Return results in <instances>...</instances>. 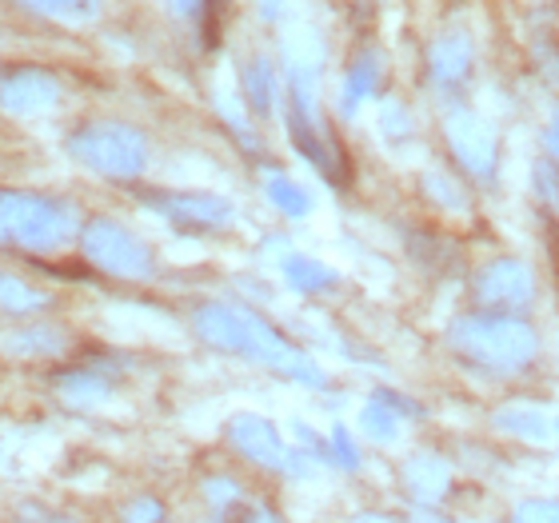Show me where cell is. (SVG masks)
Listing matches in <instances>:
<instances>
[{
  "label": "cell",
  "instance_id": "25",
  "mask_svg": "<svg viewBox=\"0 0 559 523\" xmlns=\"http://www.w3.org/2000/svg\"><path fill=\"white\" fill-rule=\"evenodd\" d=\"M24 9L45 12L52 21H93L100 12V0H21Z\"/></svg>",
  "mask_w": 559,
  "mask_h": 523
},
{
  "label": "cell",
  "instance_id": "10",
  "mask_svg": "<svg viewBox=\"0 0 559 523\" xmlns=\"http://www.w3.org/2000/svg\"><path fill=\"white\" fill-rule=\"evenodd\" d=\"M400 488L412 508H443L455 488V464L436 448H416L400 464Z\"/></svg>",
  "mask_w": 559,
  "mask_h": 523
},
{
  "label": "cell",
  "instance_id": "3",
  "mask_svg": "<svg viewBox=\"0 0 559 523\" xmlns=\"http://www.w3.org/2000/svg\"><path fill=\"white\" fill-rule=\"evenodd\" d=\"M0 221L12 245L28 252H57L81 236L84 224L76 221V204L48 192H24V188H0Z\"/></svg>",
  "mask_w": 559,
  "mask_h": 523
},
{
  "label": "cell",
  "instance_id": "35",
  "mask_svg": "<svg viewBox=\"0 0 559 523\" xmlns=\"http://www.w3.org/2000/svg\"><path fill=\"white\" fill-rule=\"evenodd\" d=\"M352 523H408V520L388 515V512H356V515H352Z\"/></svg>",
  "mask_w": 559,
  "mask_h": 523
},
{
  "label": "cell",
  "instance_id": "29",
  "mask_svg": "<svg viewBox=\"0 0 559 523\" xmlns=\"http://www.w3.org/2000/svg\"><path fill=\"white\" fill-rule=\"evenodd\" d=\"M532 188H536V197L544 200V209L559 212V168H556V164L539 161L536 176H532Z\"/></svg>",
  "mask_w": 559,
  "mask_h": 523
},
{
  "label": "cell",
  "instance_id": "17",
  "mask_svg": "<svg viewBox=\"0 0 559 523\" xmlns=\"http://www.w3.org/2000/svg\"><path fill=\"white\" fill-rule=\"evenodd\" d=\"M0 348L9 356H24V360H48V356H60L69 348V336L52 324H33V328H16L0 340Z\"/></svg>",
  "mask_w": 559,
  "mask_h": 523
},
{
  "label": "cell",
  "instance_id": "34",
  "mask_svg": "<svg viewBox=\"0 0 559 523\" xmlns=\"http://www.w3.org/2000/svg\"><path fill=\"white\" fill-rule=\"evenodd\" d=\"M408 523H460V520H448V515H443V508H412Z\"/></svg>",
  "mask_w": 559,
  "mask_h": 523
},
{
  "label": "cell",
  "instance_id": "22",
  "mask_svg": "<svg viewBox=\"0 0 559 523\" xmlns=\"http://www.w3.org/2000/svg\"><path fill=\"white\" fill-rule=\"evenodd\" d=\"M48 304V296L33 284H24L21 276H9V272H0V312H12V316H28V312H40Z\"/></svg>",
  "mask_w": 559,
  "mask_h": 523
},
{
  "label": "cell",
  "instance_id": "37",
  "mask_svg": "<svg viewBox=\"0 0 559 523\" xmlns=\"http://www.w3.org/2000/svg\"><path fill=\"white\" fill-rule=\"evenodd\" d=\"M4 240H9V233H4V221H0V245H4Z\"/></svg>",
  "mask_w": 559,
  "mask_h": 523
},
{
  "label": "cell",
  "instance_id": "31",
  "mask_svg": "<svg viewBox=\"0 0 559 523\" xmlns=\"http://www.w3.org/2000/svg\"><path fill=\"white\" fill-rule=\"evenodd\" d=\"M539 144H544V161H551L559 168V108H551L548 120H544V132H539Z\"/></svg>",
  "mask_w": 559,
  "mask_h": 523
},
{
  "label": "cell",
  "instance_id": "26",
  "mask_svg": "<svg viewBox=\"0 0 559 523\" xmlns=\"http://www.w3.org/2000/svg\"><path fill=\"white\" fill-rule=\"evenodd\" d=\"M168 520V508L156 496H132V500L120 503L117 523H164Z\"/></svg>",
  "mask_w": 559,
  "mask_h": 523
},
{
  "label": "cell",
  "instance_id": "4",
  "mask_svg": "<svg viewBox=\"0 0 559 523\" xmlns=\"http://www.w3.org/2000/svg\"><path fill=\"white\" fill-rule=\"evenodd\" d=\"M64 148L105 180H136L148 168V136L124 120H84L81 129L69 132Z\"/></svg>",
  "mask_w": 559,
  "mask_h": 523
},
{
  "label": "cell",
  "instance_id": "27",
  "mask_svg": "<svg viewBox=\"0 0 559 523\" xmlns=\"http://www.w3.org/2000/svg\"><path fill=\"white\" fill-rule=\"evenodd\" d=\"M508 523H559V500L536 496V500H520L508 515Z\"/></svg>",
  "mask_w": 559,
  "mask_h": 523
},
{
  "label": "cell",
  "instance_id": "21",
  "mask_svg": "<svg viewBox=\"0 0 559 523\" xmlns=\"http://www.w3.org/2000/svg\"><path fill=\"white\" fill-rule=\"evenodd\" d=\"M200 491H204V503H209L216 515H236V520H240V512H245V500H248V491H245V484H240V479L204 476Z\"/></svg>",
  "mask_w": 559,
  "mask_h": 523
},
{
  "label": "cell",
  "instance_id": "33",
  "mask_svg": "<svg viewBox=\"0 0 559 523\" xmlns=\"http://www.w3.org/2000/svg\"><path fill=\"white\" fill-rule=\"evenodd\" d=\"M21 520L24 523H81V520H72V515H60V512H48V508H36V503H24Z\"/></svg>",
  "mask_w": 559,
  "mask_h": 523
},
{
  "label": "cell",
  "instance_id": "5",
  "mask_svg": "<svg viewBox=\"0 0 559 523\" xmlns=\"http://www.w3.org/2000/svg\"><path fill=\"white\" fill-rule=\"evenodd\" d=\"M224 440L233 443L236 455H245L248 464L264 467V472H276V476L288 479H312L320 472V455L308 452V448H288L280 428L269 416H257V412H236L224 424Z\"/></svg>",
  "mask_w": 559,
  "mask_h": 523
},
{
  "label": "cell",
  "instance_id": "20",
  "mask_svg": "<svg viewBox=\"0 0 559 523\" xmlns=\"http://www.w3.org/2000/svg\"><path fill=\"white\" fill-rule=\"evenodd\" d=\"M264 197H269L272 209H280L288 221H304V216H312V197H308V188L296 185L292 176L284 173H272L264 180Z\"/></svg>",
  "mask_w": 559,
  "mask_h": 523
},
{
  "label": "cell",
  "instance_id": "12",
  "mask_svg": "<svg viewBox=\"0 0 559 523\" xmlns=\"http://www.w3.org/2000/svg\"><path fill=\"white\" fill-rule=\"evenodd\" d=\"M60 100V81L45 69H16L0 84V108L12 117H36Z\"/></svg>",
  "mask_w": 559,
  "mask_h": 523
},
{
  "label": "cell",
  "instance_id": "36",
  "mask_svg": "<svg viewBox=\"0 0 559 523\" xmlns=\"http://www.w3.org/2000/svg\"><path fill=\"white\" fill-rule=\"evenodd\" d=\"M173 9L180 12V16H192V21H197L200 12H204V0H173Z\"/></svg>",
  "mask_w": 559,
  "mask_h": 523
},
{
  "label": "cell",
  "instance_id": "16",
  "mask_svg": "<svg viewBox=\"0 0 559 523\" xmlns=\"http://www.w3.org/2000/svg\"><path fill=\"white\" fill-rule=\"evenodd\" d=\"M52 384H57L60 400L72 407H96L105 404V400H112V392H117V380L105 368H69Z\"/></svg>",
  "mask_w": 559,
  "mask_h": 523
},
{
  "label": "cell",
  "instance_id": "2",
  "mask_svg": "<svg viewBox=\"0 0 559 523\" xmlns=\"http://www.w3.org/2000/svg\"><path fill=\"white\" fill-rule=\"evenodd\" d=\"M448 348L467 372L508 380L524 376L539 360V332L524 316H496V312H464L448 324Z\"/></svg>",
  "mask_w": 559,
  "mask_h": 523
},
{
  "label": "cell",
  "instance_id": "18",
  "mask_svg": "<svg viewBox=\"0 0 559 523\" xmlns=\"http://www.w3.org/2000/svg\"><path fill=\"white\" fill-rule=\"evenodd\" d=\"M280 272H284V284L292 292H304V296L336 288V268H328L324 260L316 257H304V252H288V257L280 260Z\"/></svg>",
  "mask_w": 559,
  "mask_h": 523
},
{
  "label": "cell",
  "instance_id": "23",
  "mask_svg": "<svg viewBox=\"0 0 559 523\" xmlns=\"http://www.w3.org/2000/svg\"><path fill=\"white\" fill-rule=\"evenodd\" d=\"M424 197L443 212H467V188H464L460 176L424 173Z\"/></svg>",
  "mask_w": 559,
  "mask_h": 523
},
{
  "label": "cell",
  "instance_id": "38",
  "mask_svg": "<svg viewBox=\"0 0 559 523\" xmlns=\"http://www.w3.org/2000/svg\"><path fill=\"white\" fill-rule=\"evenodd\" d=\"M556 428H559V424H556Z\"/></svg>",
  "mask_w": 559,
  "mask_h": 523
},
{
  "label": "cell",
  "instance_id": "13",
  "mask_svg": "<svg viewBox=\"0 0 559 523\" xmlns=\"http://www.w3.org/2000/svg\"><path fill=\"white\" fill-rule=\"evenodd\" d=\"M472 60H476V52H472V36L464 33V28H448V33H440L436 40L428 45V76L436 88H460V84L467 81V72H472Z\"/></svg>",
  "mask_w": 559,
  "mask_h": 523
},
{
  "label": "cell",
  "instance_id": "11",
  "mask_svg": "<svg viewBox=\"0 0 559 523\" xmlns=\"http://www.w3.org/2000/svg\"><path fill=\"white\" fill-rule=\"evenodd\" d=\"M419 416H424V407L412 395L392 392V388H376L368 395V404L360 407V436H368L372 443H396L404 424Z\"/></svg>",
  "mask_w": 559,
  "mask_h": 523
},
{
  "label": "cell",
  "instance_id": "24",
  "mask_svg": "<svg viewBox=\"0 0 559 523\" xmlns=\"http://www.w3.org/2000/svg\"><path fill=\"white\" fill-rule=\"evenodd\" d=\"M324 460L332 467H340V472H360V443H356V436L344 424H336V428L328 431Z\"/></svg>",
  "mask_w": 559,
  "mask_h": 523
},
{
  "label": "cell",
  "instance_id": "1",
  "mask_svg": "<svg viewBox=\"0 0 559 523\" xmlns=\"http://www.w3.org/2000/svg\"><path fill=\"white\" fill-rule=\"evenodd\" d=\"M192 328L197 336L216 352L240 356V360L264 364L269 372L296 380L304 388H328V372L308 356L304 348H296L280 328H272L269 320L245 304H197L192 308Z\"/></svg>",
  "mask_w": 559,
  "mask_h": 523
},
{
  "label": "cell",
  "instance_id": "15",
  "mask_svg": "<svg viewBox=\"0 0 559 523\" xmlns=\"http://www.w3.org/2000/svg\"><path fill=\"white\" fill-rule=\"evenodd\" d=\"M559 419L548 416L544 407H527V404H515V407H500L496 416H491V428L503 431V436H512V440H527V443H556L559 440Z\"/></svg>",
  "mask_w": 559,
  "mask_h": 523
},
{
  "label": "cell",
  "instance_id": "19",
  "mask_svg": "<svg viewBox=\"0 0 559 523\" xmlns=\"http://www.w3.org/2000/svg\"><path fill=\"white\" fill-rule=\"evenodd\" d=\"M240 88L252 108V117H272L276 112V69L269 57H252L240 72Z\"/></svg>",
  "mask_w": 559,
  "mask_h": 523
},
{
  "label": "cell",
  "instance_id": "28",
  "mask_svg": "<svg viewBox=\"0 0 559 523\" xmlns=\"http://www.w3.org/2000/svg\"><path fill=\"white\" fill-rule=\"evenodd\" d=\"M380 132H384L388 140H396V144L404 136H412V117L400 100H384V105H380Z\"/></svg>",
  "mask_w": 559,
  "mask_h": 523
},
{
  "label": "cell",
  "instance_id": "32",
  "mask_svg": "<svg viewBox=\"0 0 559 523\" xmlns=\"http://www.w3.org/2000/svg\"><path fill=\"white\" fill-rule=\"evenodd\" d=\"M236 523H288V520H284L272 503H252V508H245V512H240V520H236Z\"/></svg>",
  "mask_w": 559,
  "mask_h": 523
},
{
  "label": "cell",
  "instance_id": "14",
  "mask_svg": "<svg viewBox=\"0 0 559 523\" xmlns=\"http://www.w3.org/2000/svg\"><path fill=\"white\" fill-rule=\"evenodd\" d=\"M380 76H384V57H380L376 48H360L356 60L348 64V72H344V81H340V112H344V117H356L360 105L372 100Z\"/></svg>",
  "mask_w": 559,
  "mask_h": 523
},
{
  "label": "cell",
  "instance_id": "7",
  "mask_svg": "<svg viewBox=\"0 0 559 523\" xmlns=\"http://www.w3.org/2000/svg\"><path fill=\"white\" fill-rule=\"evenodd\" d=\"M443 144L452 152L455 168L479 185H491L500 173V132L491 129V120H484L476 108L455 105L443 117Z\"/></svg>",
  "mask_w": 559,
  "mask_h": 523
},
{
  "label": "cell",
  "instance_id": "6",
  "mask_svg": "<svg viewBox=\"0 0 559 523\" xmlns=\"http://www.w3.org/2000/svg\"><path fill=\"white\" fill-rule=\"evenodd\" d=\"M76 240H81L84 260H88L96 272H105V276H117V280H152L156 276V252H152L132 228L112 221V216H93V221H84Z\"/></svg>",
  "mask_w": 559,
  "mask_h": 523
},
{
  "label": "cell",
  "instance_id": "8",
  "mask_svg": "<svg viewBox=\"0 0 559 523\" xmlns=\"http://www.w3.org/2000/svg\"><path fill=\"white\" fill-rule=\"evenodd\" d=\"M472 300H476V312L524 316L536 300V272L520 257L488 260L472 280Z\"/></svg>",
  "mask_w": 559,
  "mask_h": 523
},
{
  "label": "cell",
  "instance_id": "9",
  "mask_svg": "<svg viewBox=\"0 0 559 523\" xmlns=\"http://www.w3.org/2000/svg\"><path fill=\"white\" fill-rule=\"evenodd\" d=\"M148 209L185 233H221L236 221V204L216 192H148Z\"/></svg>",
  "mask_w": 559,
  "mask_h": 523
},
{
  "label": "cell",
  "instance_id": "30",
  "mask_svg": "<svg viewBox=\"0 0 559 523\" xmlns=\"http://www.w3.org/2000/svg\"><path fill=\"white\" fill-rule=\"evenodd\" d=\"M216 108H221V117L228 120V124H233V132H236V136L245 140V148H248V152H257V132H252V124H248V120L240 117V112H245V108L236 105V100H228V96H224V93L216 96Z\"/></svg>",
  "mask_w": 559,
  "mask_h": 523
}]
</instances>
